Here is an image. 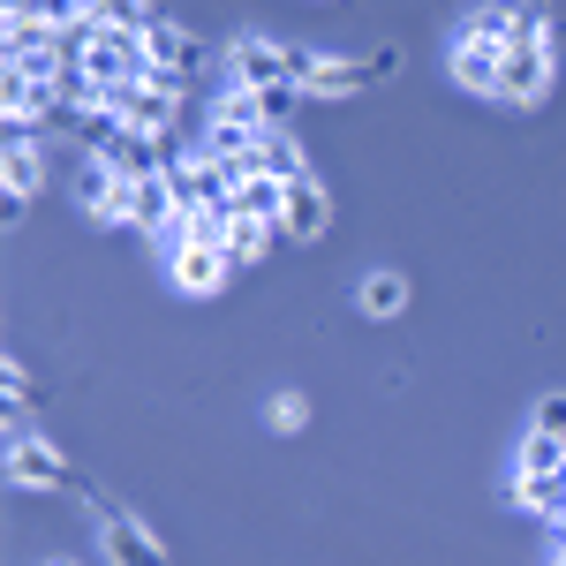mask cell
Instances as JSON below:
<instances>
[{
    "instance_id": "obj_25",
    "label": "cell",
    "mask_w": 566,
    "mask_h": 566,
    "mask_svg": "<svg viewBox=\"0 0 566 566\" xmlns=\"http://www.w3.org/2000/svg\"><path fill=\"white\" fill-rule=\"evenodd\" d=\"M23 408H31V370L8 355V416H23Z\"/></svg>"
},
{
    "instance_id": "obj_7",
    "label": "cell",
    "mask_w": 566,
    "mask_h": 566,
    "mask_svg": "<svg viewBox=\"0 0 566 566\" xmlns=\"http://www.w3.org/2000/svg\"><path fill=\"white\" fill-rule=\"evenodd\" d=\"M69 189H76V205H84V219H98V227H129V212H136V181H122L114 167H98V159H84Z\"/></svg>"
},
{
    "instance_id": "obj_8",
    "label": "cell",
    "mask_w": 566,
    "mask_h": 566,
    "mask_svg": "<svg viewBox=\"0 0 566 566\" xmlns=\"http://www.w3.org/2000/svg\"><path fill=\"white\" fill-rule=\"evenodd\" d=\"M144 69H151V76H167V84H189V76L205 69V39L159 15V23L144 31Z\"/></svg>"
},
{
    "instance_id": "obj_9",
    "label": "cell",
    "mask_w": 566,
    "mask_h": 566,
    "mask_svg": "<svg viewBox=\"0 0 566 566\" xmlns=\"http://www.w3.org/2000/svg\"><path fill=\"white\" fill-rule=\"evenodd\" d=\"M227 280H234V264H227L219 242H181L167 258V287H181V295H219Z\"/></svg>"
},
{
    "instance_id": "obj_10",
    "label": "cell",
    "mask_w": 566,
    "mask_h": 566,
    "mask_svg": "<svg viewBox=\"0 0 566 566\" xmlns=\"http://www.w3.org/2000/svg\"><path fill=\"white\" fill-rule=\"evenodd\" d=\"M227 84H242V91H272V84H287V53H280V39H234V53H227Z\"/></svg>"
},
{
    "instance_id": "obj_23",
    "label": "cell",
    "mask_w": 566,
    "mask_h": 566,
    "mask_svg": "<svg viewBox=\"0 0 566 566\" xmlns=\"http://www.w3.org/2000/svg\"><path fill=\"white\" fill-rule=\"evenodd\" d=\"M514 8V39H552V8L544 0H506Z\"/></svg>"
},
{
    "instance_id": "obj_3",
    "label": "cell",
    "mask_w": 566,
    "mask_h": 566,
    "mask_svg": "<svg viewBox=\"0 0 566 566\" xmlns=\"http://www.w3.org/2000/svg\"><path fill=\"white\" fill-rule=\"evenodd\" d=\"M181 91L189 84H167V76H136V84H122V91H106L98 106H114L129 129H151V136H175V122H181Z\"/></svg>"
},
{
    "instance_id": "obj_21",
    "label": "cell",
    "mask_w": 566,
    "mask_h": 566,
    "mask_svg": "<svg viewBox=\"0 0 566 566\" xmlns=\"http://www.w3.org/2000/svg\"><path fill=\"white\" fill-rule=\"evenodd\" d=\"M310 98L295 84H272V91H258V114H264V129H295V114H303Z\"/></svg>"
},
{
    "instance_id": "obj_17",
    "label": "cell",
    "mask_w": 566,
    "mask_h": 566,
    "mask_svg": "<svg viewBox=\"0 0 566 566\" xmlns=\"http://www.w3.org/2000/svg\"><path fill=\"white\" fill-rule=\"evenodd\" d=\"M355 303L370 310V317H400V310H408V280L378 264V272H363V287H355Z\"/></svg>"
},
{
    "instance_id": "obj_1",
    "label": "cell",
    "mask_w": 566,
    "mask_h": 566,
    "mask_svg": "<svg viewBox=\"0 0 566 566\" xmlns=\"http://www.w3.org/2000/svg\"><path fill=\"white\" fill-rule=\"evenodd\" d=\"M280 53H287V84L303 91V98H348V91L370 84V61L333 53V45H295V39H280Z\"/></svg>"
},
{
    "instance_id": "obj_22",
    "label": "cell",
    "mask_w": 566,
    "mask_h": 566,
    "mask_svg": "<svg viewBox=\"0 0 566 566\" xmlns=\"http://www.w3.org/2000/svg\"><path fill=\"white\" fill-rule=\"evenodd\" d=\"M264 423H272L280 438H295L310 423V400H303V392H272V400H264Z\"/></svg>"
},
{
    "instance_id": "obj_19",
    "label": "cell",
    "mask_w": 566,
    "mask_h": 566,
    "mask_svg": "<svg viewBox=\"0 0 566 566\" xmlns=\"http://www.w3.org/2000/svg\"><path fill=\"white\" fill-rule=\"evenodd\" d=\"M514 469H522V476H552V469H566V438H552V431H536V423H528Z\"/></svg>"
},
{
    "instance_id": "obj_14",
    "label": "cell",
    "mask_w": 566,
    "mask_h": 566,
    "mask_svg": "<svg viewBox=\"0 0 566 566\" xmlns=\"http://www.w3.org/2000/svg\"><path fill=\"white\" fill-rule=\"evenodd\" d=\"M506 499H514L522 514H536L544 528H559L566 522V469H552V476H514Z\"/></svg>"
},
{
    "instance_id": "obj_4",
    "label": "cell",
    "mask_w": 566,
    "mask_h": 566,
    "mask_svg": "<svg viewBox=\"0 0 566 566\" xmlns=\"http://www.w3.org/2000/svg\"><path fill=\"white\" fill-rule=\"evenodd\" d=\"M91 514H98L106 566H167V536H159V528H144L129 506H114V499H91Z\"/></svg>"
},
{
    "instance_id": "obj_24",
    "label": "cell",
    "mask_w": 566,
    "mask_h": 566,
    "mask_svg": "<svg viewBox=\"0 0 566 566\" xmlns=\"http://www.w3.org/2000/svg\"><path fill=\"white\" fill-rule=\"evenodd\" d=\"M528 423H536V431H552V438H566V392H544Z\"/></svg>"
},
{
    "instance_id": "obj_12",
    "label": "cell",
    "mask_w": 566,
    "mask_h": 566,
    "mask_svg": "<svg viewBox=\"0 0 566 566\" xmlns=\"http://www.w3.org/2000/svg\"><path fill=\"white\" fill-rule=\"evenodd\" d=\"M0 181H8V219H23V212H31V197H39V181H45V144H8Z\"/></svg>"
},
{
    "instance_id": "obj_2",
    "label": "cell",
    "mask_w": 566,
    "mask_h": 566,
    "mask_svg": "<svg viewBox=\"0 0 566 566\" xmlns=\"http://www.w3.org/2000/svg\"><path fill=\"white\" fill-rule=\"evenodd\" d=\"M8 483L15 491H69V461H61V446L53 438L31 431V416H8Z\"/></svg>"
},
{
    "instance_id": "obj_11",
    "label": "cell",
    "mask_w": 566,
    "mask_h": 566,
    "mask_svg": "<svg viewBox=\"0 0 566 566\" xmlns=\"http://www.w3.org/2000/svg\"><path fill=\"white\" fill-rule=\"evenodd\" d=\"M325 227H333V197H325V181H317V175H303L295 189H287V219H280V242H295V250H303V242H317Z\"/></svg>"
},
{
    "instance_id": "obj_13",
    "label": "cell",
    "mask_w": 566,
    "mask_h": 566,
    "mask_svg": "<svg viewBox=\"0 0 566 566\" xmlns=\"http://www.w3.org/2000/svg\"><path fill=\"white\" fill-rule=\"evenodd\" d=\"M446 69H453V84H461V91L491 98V91H499V45H476V39H461V31H453V45H446Z\"/></svg>"
},
{
    "instance_id": "obj_26",
    "label": "cell",
    "mask_w": 566,
    "mask_h": 566,
    "mask_svg": "<svg viewBox=\"0 0 566 566\" xmlns=\"http://www.w3.org/2000/svg\"><path fill=\"white\" fill-rule=\"evenodd\" d=\"M45 566H76V559H45Z\"/></svg>"
},
{
    "instance_id": "obj_6",
    "label": "cell",
    "mask_w": 566,
    "mask_h": 566,
    "mask_svg": "<svg viewBox=\"0 0 566 566\" xmlns=\"http://www.w3.org/2000/svg\"><path fill=\"white\" fill-rule=\"evenodd\" d=\"M552 91V39H514L499 53V106H536Z\"/></svg>"
},
{
    "instance_id": "obj_20",
    "label": "cell",
    "mask_w": 566,
    "mask_h": 566,
    "mask_svg": "<svg viewBox=\"0 0 566 566\" xmlns=\"http://www.w3.org/2000/svg\"><path fill=\"white\" fill-rule=\"evenodd\" d=\"M91 15H98L106 31H151V23H159L151 0H91Z\"/></svg>"
},
{
    "instance_id": "obj_5",
    "label": "cell",
    "mask_w": 566,
    "mask_h": 566,
    "mask_svg": "<svg viewBox=\"0 0 566 566\" xmlns=\"http://www.w3.org/2000/svg\"><path fill=\"white\" fill-rule=\"evenodd\" d=\"M76 69L91 76L98 98H106V91H122V84H136V76H144V31H106V23H98Z\"/></svg>"
},
{
    "instance_id": "obj_27",
    "label": "cell",
    "mask_w": 566,
    "mask_h": 566,
    "mask_svg": "<svg viewBox=\"0 0 566 566\" xmlns=\"http://www.w3.org/2000/svg\"><path fill=\"white\" fill-rule=\"evenodd\" d=\"M559 528H566V522H559Z\"/></svg>"
},
{
    "instance_id": "obj_15",
    "label": "cell",
    "mask_w": 566,
    "mask_h": 566,
    "mask_svg": "<svg viewBox=\"0 0 566 566\" xmlns=\"http://www.w3.org/2000/svg\"><path fill=\"white\" fill-rule=\"evenodd\" d=\"M287 189H295V181L250 175L242 189H234V205H227V212H234V219H264V227H280V219H287Z\"/></svg>"
},
{
    "instance_id": "obj_18",
    "label": "cell",
    "mask_w": 566,
    "mask_h": 566,
    "mask_svg": "<svg viewBox=\"0 0 566 566\" xmlns=\"http://www.w3.org/2000/svg\"><path fill=\"white\" fill-rule=\"evenodd\" d=\"M272 242H280V227H264V219H234V227H227V264H234V272H250Z\"/></svg>"
},
{
    "instance_id": "obj_16",
    "label": "cell",
    "mask_w": 566,
    "mask_h": 566,
    "mask_svg": "<svg viewBox=\"0 0 566 566\" xmlns=\"http://www.w3.org/2000/svg\"><path fill=\"white\" fill-rule=\"evenodd\" d=\"M258 175H272V181H303V175H310V159H303V144H295V129H264V136H258Z\"/></svg>"
}]
</instances>
